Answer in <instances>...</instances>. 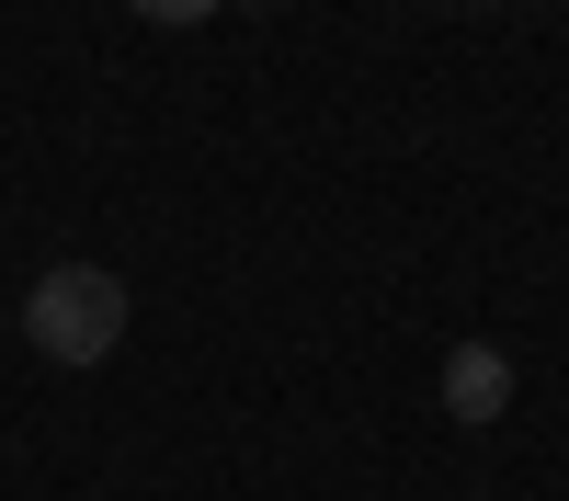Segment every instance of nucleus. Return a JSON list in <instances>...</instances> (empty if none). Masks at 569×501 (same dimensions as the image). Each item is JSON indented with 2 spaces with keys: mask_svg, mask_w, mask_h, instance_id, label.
<instances>
[{
  "mask_svg": "<svg viewBox=\"0 0 569 501\" xmlns=\"http://www.w3.org/2000/svg\"><path fill=\"white\" fill-rule=\"evenodd\" d=\"M240 12H284V0H240Z\"/></svg>",
  "mask_w": 569,
  "mask_h": 501,
  "instance_id": "20e7f679",
  "label": "nucleus"
},
{
  "mask_svg": "<svg viewBox=\"0 0 569 501\" xmlns=\"http://www.w3.org/2000/svg\"><path fill=\"white\" fill-rule=\"evenodd\" d=\"M445 410H456V422H501V410H512V353L501 342H456L445 353Z\"/></svg>",
  "mask_w": 569,
  "mask_h": 501,
  "instance_id": "f03ea898",
  "label": "nucleus"
},
{
  "mask_svg": "<svg viewBox=\"0 0 569 501\" xmlns=\"http://www.w3.org/2000/svg\"><path fill=\"white\" fill-rule=\"evenodd\" d=\"M126 273H103V262H58V273H34L23 285V342L46 353V364H103L114 342H126Z\"/></svg>",
  "mask_w": 569,
  "mask_h": 501,
  "instance_id": "f257e3e1",
  "label": "nucleus"
},
{
  "mask_svg": "<svg viewBox=\"0 0 569 501\" xmlns=\"http://www.w3.org/2000/svg\"><path fill=\"white\" fill-rule=\"evenodd\" d=\"M126 12H137V23H160V34H194V23L228 12V0H126Z\"/></svg>",
  "mask_w": 569,
  "mask_h": 501,
  "instance_id": "7ed1b4c3",
  "label": "nucleus"
}]
</instances>
